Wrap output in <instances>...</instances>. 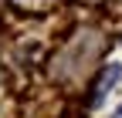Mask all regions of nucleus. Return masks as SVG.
I'll list each match as a JSON object with an SVG mask.
<instances>
[{
	"label": "nucleus",
	"mask_w": 122,
	"mask_h": 118,
	"mask_svg": "<svg viewBox=\"0 0 122 118\" xmlns=\"http://www.w3.org/2000/svg\"><path fill=\"white\" fill-rule=\"evenodd\" d=\"M112 118H122V105H119V108H115V115H112Z\"/></svg>",
	"instance_id": "f03ea898"
},
{
	"label": "nucleus",
	"mask_w": 122,
	"mask_h": 118,
	"mask_svg": "<svg viewBox=\"0 0 122 118\" xmlns=\"http://www.w3.org/2000/svg\"><path fill=\"white\" fill-rule=\"evenodd\" d=\"M119 74H122V64H109V68L102 71V78L95 81V88H92V105H98V101L105 98V91L119 81Z\"/></svg>",
	"instance_id": "f257e3e1"
}]
</instances>
